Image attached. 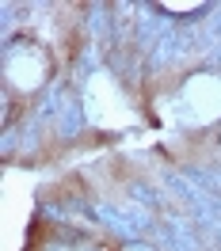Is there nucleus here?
I'll list each match as a JSON object with an SVG mask.
<instances>
[{
    "mask_svg": "<svg viewBox=\"0 0 221 251\" xmlns=\"http://www.w3.org/2000/svg\"><path fill=\"white\" fill-rule=\"evenodd\" d=\"M214 92L221 95V80H214V76H198L194 84H191L187 99L198 107V114H218V110H221V99H214Z\"/></svg>",
    "mask_w": 221,
    "mask_h": 251,
    "instance_id": "1",
    "label": "nucleus"
}]
</instances>
